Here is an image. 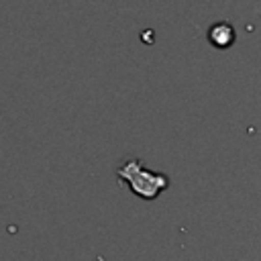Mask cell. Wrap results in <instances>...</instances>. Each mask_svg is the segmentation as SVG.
I'll use <instances>...</instances> for the list:
<instances>
[{
    "instance_id": "cell-2",
    "label": "cell",
    "mask_w": 261,
    "mask_h": 261,
    "mask_svg": "<svg viewBox=\"0 0 261 261\" xmlns=\"http://www.w3.org/2000/svg\"><path fill=\"white\" fill-rule=\"evenodd\" d=\"M208 41L216 49H228L234 43V29L228 22H214L208 31Z\"/></svg>"
},
{
    "instance_id": "cell-1",
    "label": "cell",
    "mask_w": 261,
    "mask_h": 261,
    "mask_svg": "<svg viewBox=\"0 0 261 261\" xmlns=\"http://www.w3.org/2000/svg\"><path fill=\"white\" fill-rule=\"evenodd\" d=\"M116 175H118V181L126 184L130 192L141 200H157L159 194L171 186V179L167 173L145 167L141 159L122 161V165L116 169Z\"/></svg>"
}]
</instances>
